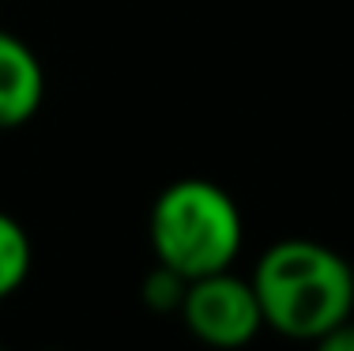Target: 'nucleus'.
I'll return each instance as SVG.
<instances>
[{
  "mask_svg": "<svg viewBox=\"0 0 354 351\" xmlns=\"http://www.w3.org/2000/svg\"><path fill=\"white\" fill-rule=\"evenodd\" d=\"M35 269V242L15 215L0 212V298L15 295Z\"/></svg>",
  "mask_w": 354,
  "mask_h": 351,
  "instance_id": "5",
  "label": "nucleus"
},
{
  "mask_svg": "<svg viewBox=\"0 0 354 351\" xmlns=\"http://www.w3.org/2000/svg\"><path fill=\"white\" fill-rule=\"evenodd\" d=\"M181 321L204 348L215 351H238L249 348L264 329V310L252 280L238 276L234 269L189 280L181 303Z\"/></svg>",
  "mask_w": 354,
  "mask_h": 351,
  "instance_id": "3",
  "label": "nucleus"
},
{
  "mask_svg": "<svg viewBox=\"0 0 354 351\" xmlns=\"http://www.w3.org/2000/svg\"><path fill=\"white\" fill-rule=\"evenodd\" d=\"M185 287H189L185 276H177L174 269H166V264L155 261V269L143 276V283H140V298H143V306L155 310V314H177L185 303Z\"/></svg>",
  "mask_w": 354,
  "mask_h": 351,
  "instance_id": "6",
  "label": "nucleus"
},
{
  "mask_svg": "<svg viewBox=\"0 0 354 351\" xmlns=\"http://www.w3.org/2000/svg\"><path fill=\"white\" fill-rule=\"evenodd\" d=\"M0 351H4V348H0Z\"/></svg>",
  "mask_w": 354,
  "mask_h": 351,
  "instance_id": "9",
  "label": "nucleus"
},
{
  "mask_svg": "<svg viewBox=\"0 0 354 351\" xmlns=\"http://www.w3.org/2000/svg\"><path fill=\"white\" fill-rule=\"evenodd\" d=\"M313 351H354V317H347V321L335 325L332 332H324L320 340H313Z\"/></svg>",
  "mask_w": 354,
  "mask_h": 351,
  "instance_id": "7",
  "label": "nucleus"
},
{
  "mask_svg": "<svg viewBox=\"0 0 354 351\" xmlns=\"http://www.w3.org/2000/svg\"><path fill=\"white\" fill-rule=\"evenodd\" d=\"M147 242L158 264L185 280L234 269L245 246L238 200L207 178H177L147 212Z\"/></svg>",
  "mask_w": 354,
  "mask_h": 351,
  "instance_id": "2",
  "label": "nucleus"
},
{
  "mask_svg": "<svg viewBox=\"0 0 354 351\" xmlns=\"http://www.w3.org/2000/svg\"><path fill=\"white\" fill-rule=\"evenodd\" d=\"M49 351H57V348H49Z\"/></svg>",
  "mask_w": 354,
  "mask_h": 351,
  "instance_id": "8",
  "label": "nucleus"
},
{
  "mask_svg": "<svg viewBox=\"0 0 354 351\" xmlns=\"http://www.w3.org/2000/svg\"><path fill=\"white\" fill-rule=\"evenodd\" d=\"M46 69L19 35L0 30V132L19 129L41 110Z\"/></svg>",
  "mask_w": 354,
  "mask_h": 351,
  "instance_id": "4",
  "label": "nucleus"
},
{
  "mask_svg": "<svg viewBox=\"0 0 354 351\" xmlns=\"http://www.w3.org/2000/svg\"><path fill=\"white\" fill-rule=\"evenodd\" d=\"M264 325L286 340H320L354 314V269L339 249L313 238H283L252 269Z\"/></svg>",
  "mask_w": 354,
  "mask_h": 351,
  "instance_id": "1",
  "label": "nucleus"
}]
</instances>
